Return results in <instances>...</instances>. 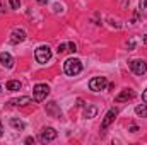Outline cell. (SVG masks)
I'll return each mask as SVG.
<instances>
[{"instance_id":"obj_17","label":"cell","mask_w":147,"mask_h":145,"mask_svg":"<svg viewBox=\"0 0 147 145\" xmlns=\"http://www.w3.org/2000/svg\"><path fill=\"white\" fill-rule=\"evenodd\" d=\"M140 14L147 15V0H140Z\"/></svg>"},{"instance_id":"obj_11","label":"cell","mask_w":147,"mask_h":145,"mask_svg":"<svg viewBox=\"0 0 147 145\" xmlns=\"http://www.w3.org/2000/svg\"><path fill=\"white\" fill-rule=\"evenodd\" d=\"M9 104H10V106H28V104H31V97H17V99H10Z\"/></svg>"},{"instance_id":"obj_21","label":"cell","mask_w":147,"mask_h":145,"mask_svg":"<svg viewBox=\"0 0 147 145\" xmlns=\"http://www.w3.org/2000/svg\"><path fill=\"white\" fill-rule=\"evenodd\" d=\"M142 101H144V103L147 104V89L144 91V94H142Z\"/></svg>"},{"instance_id":"obj_12","label":"cell","mask_w":147,"mask_h":145,"mask_svg":"<svg viewBox=\"0 0 147 145\" xmlns=\"http://www.w3.org/2000/svg\"><path fill=\"white\" fill-rule=\"evenodd\" d=\"M5 87H7V91H19V89L22 87V84H21L19 80H9Z\"/></svg>"},{"instance_id":"obj_1","label":"cell","mask_w":147,"mask_h":145,"mask_svg":"<svg viewBox=\"0 0 147 145\" xmlns=\"http://www.w3.org/2000/svg\"><path fill=\"white\" fill-rule=\"evenodd\" d=\"M63 70H65L67 75L75 77V75H79L80 70H82V63H80V60H77V58H69V60H65V63H63Z\"/></svg>"},{"instance_id":"obj_18","label":"cell","mask_w":147,"mask_h":145,"mask_svg":"<svg viewBox=\"0 0 147 145\" xmlns=\"http://www.w3.org/2000/svg\"><path fill=\"white\" fill-rule=\"evenodd\" d=\"M58 53H65V51H69V43H63V44H58V50H57Z\"/></svg>"},{"instance_id":"obj_15","label":"cell","mask_w":147,"mask_h":145,"mask_svg":"<svg viewBox=\"0 0 147 145\" xmlns=\"http://www.w3.org/2000/svg\"><path fill=\"white\" fill-rule=\"evenodd\" d=\"M10 125L16 128V130H24V123L17 118H10Z\"/></svg>"},{"instance_id":"obj_22","label":"cell","mask_w":147,"mask_h":145,"mask_svg":"<svg viewBox=\"0 0 147 145\" xmlns=\"http://www.w3.org/2000/svg\"><path fill=\"white\" fill-rule=\"evenodd\" d=\"M3 133V126H2V121H0V135Z\"/></svg>"},{"instance_id":"obj_19","label":"cell","mask_w":147,"mask_h":145,"mask_svg":"<svg viewBox=\"0 0 147 145\" xmlns=\"http://www.w3.org/2000/svg\"><path fill=\"white\" fill-rule=\"evenodd\" d=\"M19 5H21V0H10V7L12 9H19Z\"/></svg>"},{"instance_id":"obj_7","label":"cell","mask_w":147,"mask_h":145,"mask_svg":"<svg viewBox=\"0 0 147 145\" xmlns=\"http://www.w3.org/2000/svg\"><path fill=\"white\" fill-rule=\"evenodd\" d=\"M116 114H118V109H116V108L110 109V111L106 113V116H105V119H103V123H101V128H103V130H105V128H108V126H110L111 123L115 121Z\"/></svg>"},{"instance_id":"obj_20","label":"cell","mask_w":147,"mask_h":145,"mask_svg":"<svg viewBox=\"0 0 147 145\" xmlns=\"http://www.w3.org/2000/svg\"><path fill=\"white\" fill-rule=\"evenodd\" d=\"M69 51H70V53H75V51H77V46H75V43H72V41L69 43Z\"/></svg>"},{"instance_id":"obj_6","label":"cell","mask_w":147,"mask_h":145,"mask_svg":"<svg viewBox=\"0 0 147 145\" xmlns=\"http://www.w3.org/2000/svg\"><path fill=\"white\" fill-rule=\"evenodd\" d=\"M39 138H41V142H51V140H55V138H57V132H55V128H51V126L43 128Z\"/></svg>"},{"instance_id":"obj_13","label":"cell","mask_w":147,"mask_h":145,"mask_svg":"<svg viewBox=\"0 0 147 145\" xmlns=\"http://www.w3.org/2000/svg\"><path fill=\"white\" fill-rule=\"evenodd\" d=\"M46 111H48L50 114L60 116V109L57 108V103H48V104H46Z\"/></svg>"},{"instance_id":"obj_4","label":"cell","mask_w":147,"mask_h":145,"mask_svg":"<svg viewBox=\"0 0 147 145\" xmlns=\"http://www.w3.org/2000/svg\"><path fill=\"white\" fill-rule=\"evenodd\" d=\"M106 85H108L106 77H94V79H91V82H89V89H91V91H94V92L103 91Z\"/></svg>"},{"instance_id":"obj_16","label":"cell","mask_w":147,"mask_h":145,"mask_svg":"<svg viewBox=\"0 0 147 145\" xmlns=\"http://www.w3.org/2000/svg\"><path fill=\"white\" fill-rule=\"evenodd\" d=\"M135 113H137L139 116L146 118V116H147V104H139V106L135 108Z\"/></svg>"},{"instance_id":"obj_14","label":"cell","mask_w":147,"mask_h":145,"mask_svg":"<svg viewBox=\"0 0 147 145\" xmlns=\"http://www.w3.org/2000/svg\"><path fill=\"white\" fill-rule=\"evenodd\" d=\"M96 113H98V108L91 104V106H87L86 111H84V118H94V116H96Z\"/></svg>"},{"instance_id":"obj_8","label":"cell","mask_w":147,"mask_h":145,"mask_svg":"<svg viewBox=\"0 0 147 145\" xmlns=\"http://www.w3.org/2000/svg\"><path fill=\"white\" fill-rule=\"evenodd\" d=\"M134 96H135V92H134L132 89H125V91H121V92L115 97V101H116V103H125V101L132 99Z\"/></svg>"},{"instance_id":"obj_23","label":"cell","mask_w":147,"mask_h":145,"mask_svg":"<svg viewBox=\"0 0 147 145\" xmlns=\"http://www.w3.org/2000/svg\"><path fill=\"white\" fill-rule=\"evenodd\" d=\"M38 3H46V2H48V0H36Z\"/></svg>"},{"instance_id":"obj_9","label":"cell","mask_w":147,"mask_h":145,"mask_svg":"<svg viewBox=\"0 0 147 145\" xmlns=\"http://www.w3.org/2000/svg\"><path fill=\"white\" fill-rule=\"evenodd\" d=\"M0 63H2L5 68H12V67H14V58L10 56V53L2 51V53H0Z\"/></svg>"},{"instance_id":"obj_3","label":"cell","mask_w":147,"mask_h":145,"mask_svg":"<svg viewBox=\"0 0 147 145\" xmlns=\"http://www.w3.org/2000/svg\"><path fill=\"white\" fill-rule=\"evenodd\" d=\"M34 58H36L38 63H46V62H50V58H51V50H50V46H39L36 50V53H34Z\"/></svg>"},{"instance_id":"obj_25","label":"cell","mask_w":147,"mask_h":145,"mask_svg":"<svg viewBox=\"0 0 147 145\" xmlns=\"http://www.w3.org/2000/svg\"><path fill=\"white\" fill-rule=\"evenodd\" d=\"M0 92H2V87H0Z\"/></svg>"},{"instance_id":"obj_10","label":"cell","mask_w":147,"mask_h":145,"mask_svg":"<svg viewBox=\"0 0 147 145\" xmlns=\"http://www.w3.org/2000/svg\"><path fill=\"white\" fill-rule=\"evenodd\" d=\"M26 39V33L22 29H14L12 34H10V43H21Z\"/></svg>"},{"instance_id":"obj_24","label":"cell","mask_w":147,"mask_h":145,"mask_svg":"<svg viewBox=\"0 0 147 145\" xmlns=\"http://www.w3.org/2000/svg\"><path fill=\"white\" fill-rule=\"evenodd\" d=\"M144 43H146V44H147V34H146V38H144Z\"/></svg>"},{"instance_id":"obj_5","label":"cell","mask_w":147,"mask_h":145,"mask_svg":"<svg viewBox=\"0 0 147 145\" xmlns=\"http://www.w3.org/2000/svg\"><path fill=\"white\" fill-rule=\"evenodd\" d=\"M130 70L135 73V75H142L147 70V63L144 60H132L130 62Z\"/></svg>"},{"instance_id":"obj_2","label":"cell","mask_w":147,"mask_h":145,"mask_svg":"<svg viewBox=\"0 0 147 145\" xmlns=\"http://www.w3.org/2000/svg\"><path fill=\"white\" fill-rule=\"evenodd\" d=\"M33 94H34V101H36V103H41V101H45L46 96L50 94V87H48L46 84H36Z\"/></svg>"}]
</instances>
